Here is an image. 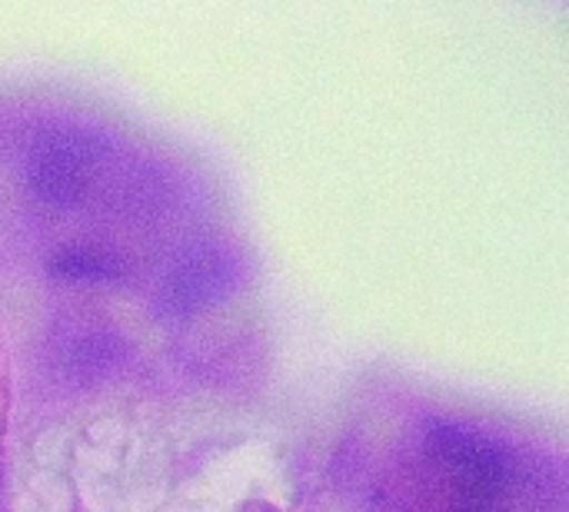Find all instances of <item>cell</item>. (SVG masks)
Here are the masks:
<instances>
[{
    "label": "cell",
    "mask_w": 569,
    "mask_h": 512,
    "mask_svg": "<svg viewBox=\"0 0 569 512\" xmlns=\"http://www.w3.org/2000/svg\"><path fill=\"white\" fill-rule=\"evenodd\" d=\"M103 157L107 143L97 133L77 127H47L30 140L27 183L47 207H77L103 167Z\"/></svg>",
    "instance_id": "cell-1"
},
{
    "label": "cell",
    "mask_w": 569,
    "mask_h": 512,
    "mask_svg": "<svg viewBox=\"0 0 569 512\" xmlns=\"http://www.w3.org/2000/svg\"><path fill=\"white\" fill-rule=\"evenodd\" d=\"M430 450L457 486V496L467 512L487 510L510 486L513 463L507 450L473 430L440 423L430 433Z\"/></svg>",
    "instance_id": "cell-2"
},
{
    "label": "cell",
    "mask_w": 569,
    "mask_h": 512,
    "mask_svg": "<svg viewBox=\"0 0 569 512\" xmlns=\"http://www.w3.org/2000/svg\"><path fill=\"white\" fill-rule=\"evenodd\" d=\"M233 283V267L220 250H193L187 253L163 280L160 303L173 317H190L207 303L220 300Z\"/></svg>",
    "instance_id": "cell-3"
},
{
    "label": "cell",
    "mask_w": 569,
    "mask_h": 512,
    "mask_svg": "<svg viewBox=\"0 0 569 512\" xmlns=\"http://www.w3.org/2000/svg\"><path fill=\"white\" fill-rule=\"evenodd\" d=\"M50 277L57 280H80V283H100L123 277V257L100 243H70L50 253L47 260Z\"/></svg>",
    "instance_id": "cell-4"
},
{
    "label": "cell",
    "mask_w": 569,
    "mask_h": 512,
    "mask_svg": "<svg viewBox=\"0 0 569 512\" xmlns=\"http://www.w3.org/2000/svg\"><path fill=\"white\" fill-rule=\"evenodd\" d=\"M117 353H120V343L113 337L90 333V337H80L67 347V363L73 373H100L117 360Z\"/></svg>",
    "instance_id": "cell-5"
}]
</instances>
